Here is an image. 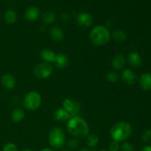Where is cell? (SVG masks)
<instances>
[{
	"label": "cell",
	"instance_id": "10",
	"mask_svg": "<svg viewBox=\"0 0 151 151\" xmlns=\"http://www.w3.org/2000/svg\"><path fill=\"white\" fill-rule=\"evenodd\" d=\"M125 65V58L123 55L116 54L111 59V66L116 71H119Z\"/></svg>",
	"mask_w": 151,
	"mask_h": 151
},
{
	"label": "cell",
	"instance_id": "29",
	"mask_svg": "<svg viewBox=\"0 0 151 151\" xmlns=\"http://www.w3.org/2000/svg\"><path fill=\"white\" fill-rule=\"evenodd\" d=\"M119 142L113 141L109 144V151H119Z\"/></svg>",
	"mask_w": 151,
	"mask_h": 151
},
{
	"label": "cell",
	"instance_id": "35",
	"mask_svg": "<svg viewBox=\"0 0 151 151\" xmlns=\"http://www.w3.org/2000/svg\"><path fill=\"white\" fill-rule=\"evenodd\" d=\"M61 151H69V150H61Z\"/></svg>",
	"mask_w": 151,
	"mask_h": 151
},
{
	"label": "cell",
	"instance_id": "22",
	"mask_svg": "<svg viewBox=\"0 0 151 151\" xmlns=\"http://www.w3.org/2000/svg\"><path fill=\"white\" fill-rule=\"evenodd\" d=\"M112 37L117 42H125L127 39V35L121 29H115L112 32Z\"/></svg>",
	"mask_w": 151,
	"mask_h": 151
},
{
	"label": "cell",
	"instance_id": "12",
	"mask_svg": "<svg viewBox=\"0 0 151 151\" xmlns=\"http://www.w3.org/2000/svg\"><path fill=\"white\" fill-rule=\"evenodd\" d=\"M55 66L58 69H65L67 67L69 64V59L67 55H66L63 53H58L56 55V59L55 61Z\"/></svg>",
	"mask_w": 151,
	"mask_h": 151
},
{
	"label": "cell",
	"instance_id": "4",
	"mask_svg": "<svg viewBox=\"0 0 151 151\" xmlns=\"http://www.w3.org/2000/svg\"><path fill=\"white\" fill-rule=\"evenodd\" d=\"M49 144L54 149H61L66 143L65 132L60 127H55L50 131Z\"/></svg>",
	"mask_w": 151,
	"mask_h": 151
},
{
	"label": "cell",
	"instance_id": "5",
	"mask_svg": "<svg viewBox=\"0 0 151 151\" xmlns=\"http://www.w3.org/2000/svg\"><path fill=\"white\" fill-rule=\"evenodd\" d=\"M42 103L41 94L35 91H29L24 98V106L27 110L34 111L38 109Z\"/></svg>",
	"mask_w": 151,
	"mask_h": 151
},
{
	"label": "cell",
	"instance_id": "2",
	"mask_svg": "<svg viewBox=\"0 0 151 151\" xmlns=\"http://www.w3.org/2000/svg\"><path fill=\"white\" fill-rule=\"evenodd\" d=\"M132 126L127 122H119L111 128L110 135L113 141L121 142L125 141L132 134Z\"/></svg>",
	"mask_w": 151,
	"mask_h": 151
},
{
	"label": "cell",
	"instance_id": "3",
	"mask_svg": "<svg viewBox=\"0 0 151 151\" xmlns=\"http://www.w3.org/2000/svg\"><path fill=\"white\" fill-rule=\"evenodd\" d=\"M111 39V33L107 27L102 25L96 26L90 32V40L96 47L106 45Z\"/></svg>",
	"mask_w": 151,
	"mask_h": 151
},
{
	"label": "cell",
	"instance_id": "1",
	"mask_svg": "<svg viewBox=\"0 0 151 151\" xmlns=\"http://www.w3.org/2000/svg\"><path fill=\"white\" fill-rule=\"evenodd\" d=\"M66 129L71 135L78 138H84L89 134L88 123L79 116L69 118L66 125Z\"/></svg>",
	"mask_w": 151,
	"mask_h": 151
},
{
	"label": "cell",
	"instance_id": "23",
	"mask_svg": "<svg viewBox=\"0 0 151 151\" xmlns=\"http://www.w3.org/2000/svg\"><path fill=\"white\" fill-rule=\"evenodd\" d=\"M100 138L96 134H91L87 136L86 144L89 147H94L98 145Z\"/></svg>",
	"mask_w": 151,
	"mask_h": 151
},
{
	"label": "cell",
	"instance_id": "26",
	"mask_svg": "<svg viewBox=\"0 0 151 151\" xmlns=\"http://www.w3.org/2000/svg\"><path fill=\"white\" fill-rule=\"evenodd\" d=\"M79 140L76 138H72L70 139L69 141H67L66 142V146H67L69 148L71 149H75L79 146Z\"/></svg>",
	"mask_w": 151,
	"mask_h": 151
},
{
	"label": "cell",
	"instance_id": "34",
	"mask_svg": "<svg viewBox=\"0 0 151 151\" xmlns=\"http://www.w3.org/2000/svg\"><path fill=\"white\" fill-rule=\"evenodd\" d=\"M99 151H109V150H99Z\"/></svg>",
	"mask_w": 151,
	"mask_h": 151
},
{
	"label": "cell",
	"instance_id": "9",
	"mask_svg": "<svg viewBox=\"0 0 151 151\" xmlns=\"http://www.w3.org/2000/svg\"><path fill=\"white\" fill-rule=\"evenodd\" d=\"M77 23L81 27H90L93 23V17L90 13H81L77 17Z\"/></svg>",
	"mask_w": 151,
	"mask_h": 151
},
{
	"label": "cell",
	"instance_id": "17",
	"mask_svg": "<svg viewBox=\"0 0 151 151\" xmlns=\"http://www.w3.org/2000/svg\"><path fill=\"white\" fill-rule=\"evenodd\" d=\"M50 35L51 38L55 41H61L64 38V33L60 27L54 26L50 29Z\"/></svg>",
	"mask_w": 151,
	"mask_h": 151
},
{
	"label": "cell",
	"instance_id": "8",
	"mask_svg": "<svg viewBox=\"0 0 151 151\" xmlns=\"http://www.w3.org/2000/svg\"><path fill=\"white\" fill-rule=\"evenodd\" d=\"M122 81L127 85H134L137 80V76L134 72L131 69H125L121 74Z\"/></svg>",
	"mask_w": 151,
	"mask_h": 151
},
{
	"label": "cell",
	"instance_id": "18",
	"mask_svg": "<svg viewBox=\"0 0 151 151\" xmlns=\"http://www.w3.org/2000/svg\"><path fill=\"white\" fill-rule=\"evenodd\" d=\"M69 117H70V114L64 109H57L54 113L55 119L60 122H65L66 120H69Z\"/></svg>",
	"mask_w": 151,
	"mask_h": 151
},
{
	"label": "cell",
	"instance_id": "33",
	"mask_svg": "<svg viewBox=\"0 0 151 151\" xmlns=\"http://www.w3.org/2000/svg\"><path fill=\"white\" fill-rule=\"evenodd\" d=\"M22 151H33V150H31V149H29V148H26V149H24V150H22Z\"/></svg>",
	"mask_w": 151,
	"mask_h": 151
},
{
	"label": "cell",
	"instance_id": "21",
	"mask_svg": "<svg viewBox=\"0 0 151 151\" xmlns=\"http://www.w3.org/2000/svg\"><path fill=\"white\" fill-rule=\"evenodd\" d=\"M56 19L55 13L53 11H48L44 13L42 16V21L45 24H51L54 23Z\"/></svg>",
	"mask_w": 151,
	"mask_h": 151
},
{
	"label": "cell",
	"instance_id": "16",
	"mask_svg": "<svg viewBox=\"0 0 151 151\" xmlns=\"http://www.w3.org/2000/svg\"><path fill=\"white\" fill-rule=\"evenodd\" d=\"M140 86L145 91L151 90V73L146 72L142 75L139 81Z\"/></svg>",
	"mask_w": 151,
	"mask_h": 151
},
{
	"label": "cell",
	"instance_id": "14",
	"mask_svg": "<svg viewBox=\"0 0 151 151\" xmlns=\"http://www.w3.org/2000/svg\"><path fill=\"white\" fill-rule=\"evenodd\" d=\"M128 60L130 64L133 67L135 68L139 67L142 63V59L141 55L136 52H132L128 55Z\"/></svg>",
	"mask_w": 151,
	"mask_h": 151
},
{
	"label": "cell",
	"instance_id": "32",
	"mask_svg": "<svg viewBox=\"0 0 151 151\" xmlns=\"http://www.w3.org/2000/svg\"><path fill=\"white\" fill-rule=\"evenodd\" d=\"M79 151H91V150H88V149H87V148H82V149H81Z\"/></svg>",
	"mask_w": 151,
	"mask_h": 151
},
{
	"label": "cell",
	"instance_id": "7",
	"mask_svg": "<svg viewBox=\"0 0 151 151\" xmlns=\"http://www.w3.org/2000/svg\"><path fill=\"white\" fill-rule=\"evenodd\" d=\"M63 109L67 112H69V114L74 116H78V114L81 111V105L78 102H75L71 99L66 98L63 101Z\"/></svg>",
	"mask_w": 151,
	"mask_h": 151
},
{
	"label": "cell",
	"instance_id": "6",
	"mask_svg": "<svg viewBox=\"0 0 151 151\" xmlns=\"http://www.w3.org/2000/svg\"><path fill=\"white\" fill-rule=\"evenodd\" d=\"M52 66L47 62L38 63L34 69V75L38 79H47L52 75Z\"/></svg>",
	"mask_w": 151,
	"mask_h": 151
},
{
	"label": "cell",
	"instance_id": "24",
	"mask_svg": "<svg viewBox=\"0 0 151 151\" xmlns=\"http://www.w3.org/2000/svg\"><path fill=\"white\" fill-rule=\"evenodd\" d=\"M106 78H107L108 81L112 83L117 82L119 79V75L116 71H110L108 72L107 75H106Z\"/></svg>",
	"mask_w": 151,
	"mask_h": 151
},
{
	"label": "cell",
	"instance_id": "27",
	"mask_svg": "<svg viewBox=\"0 0 151 151\" xmlns=\"http://www.w3.org/2000/svg\"><path fill=\"white\" fill-rule=\"evenodd\" d=\"M2 151H18V147L13 143L9 142L4 145L2 148Z\"/></svg>",
	"mask_w": 151,
	"mask_h": 151
},
{
	"label": "cell",
	"instance_id": "30",
	"mask_svg": "<svg viewBox=\"0 0 151 151\" xmlns=\"http://www.w3.org/2000/svg\"><path fill=\"white\" fill-rule=\"evenodd\" d=\"M140 151H151V146L150 145H146L145 147H143L141 149Z\"/></svg>",
	"mask_w": 151,
	"mask_h": 151
},
{
	"label": "cell",
	"instance_id": "31",
	"mask_svg": "<svg viewBox=\"0 0 151 151\" xmlns=\"http://www.w3.org/2000/svg\"><path fill=\"white\" fill-rule=\"evenodd\" d=\"M41 151H54V150H52V149H50V148H44L43 150H41Z\"/></svg>",
	"mask_w": 151,
	"mask_h": 151
},
{
	"label": "cell",
	"instance_id": "19",
	"mask_svg": "<svg viewBox=\"0 0 151 151\" xmlns=\"http://www.w3.org/2000/svg\"><path fill=\"white\" fill-rule=\"evenodd\" d=\"M24 112L21 109H15L11 114V119L13 122H20L24 118Z\"/></svg>",
	"mask_w": 151,
	"mask_h": 151
},
{
	"label": "cell",
	"instance_id": "13",
	"mask_svg": "<svg viewBox=\"0 0 151 151\" xmlns=\"http://www.w3.org/2000/svg\"><path fill=\"white\" fill-rule=\"evenodd\" d=\"M56 55L53 50L49 49H44L40 52L41 58L47 63H55L56 59Z\"/></svg>",
	"mask_w": 151,
	"mask_h": 151
},
{
	"label": "cell",
	"instance_id": "15",
	"mask_svg": "<svg viewBox=\"0 0 151 151\" xmlns=\"http://www.w3.org/2000/svg\"><path fill=\"white\" fill-rule=\"evenodd\" d=\"M40 10L36 7H30L25 12V19L29 22H34L39 17Z\"/></svg>",
	"mask_w": 151,
	"mask_h": 151
},
{
	"label": "cell",
	"instance_id": "25",
	"mask_svg": "<svg viewBox=\"0 0 151 151\" xmlns=\"http://www.w3.org/2000/svg\"><path fill=\"white\" fill-rule=\"evenodd\" d=\"M119 150L121 151H134V146L131 143L125 142L121 145H119Z\"/></svg>",
	"mask_w": 151,
	"mask_h": 151
},
{
	"label": "cell",
	"instance_id": "28",
	"mask_svg": "<svg viewBox=\"0 0 151 151\" xmlns=\"http://www.w3.org/2000/svg\"><path fill=\"white\" fill-rule=\"evenodd\" d=\"M142 139L145 142H151V129L147 130L143 133L142 136Z\"/></svg>",
	"mask_w": 151,
	"mask_h": 151
},
{
	"label": "cell",
	"instance_id": "20",
	"mask_svg": "<svg viewBox=\"0 0 151 151\" xmlns=\"http://www.w3.org/2000/svg\"><path fill=\"white\" fill-rule=\"evenodd\" d=\"M4 21L8 24H13L16 22L17 19V15L16 13L13 10H8L5 12L4 15Z\"/></svg>",
	"mask_w": 151,
	"mask_h": 151
},
{
	"label": "cell",
	"instance_id": "11",
	"mask_svg": "<svg viewBox=\"0 0 151 151\" xmlns=\"http://www.w3.org/2000/svg\"><path fill=\"white\" fill-rule=\"evenodd\" d=\"M16 78L11 74H5L1 78V84L5 88L11 90L16 86Z\"/></svg>",
	"mask_w": 151,
	"mask_h": 151
}]
</instances>
